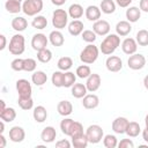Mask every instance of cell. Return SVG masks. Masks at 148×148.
Here are the masks:
<instances>
[{"label":"cell","mask_w":148,"mask_h":148,"mask_svg":"<svg viewBox=\"0 0 148 148\" xmlns=\"http://www.w3.org/2000/svg\"><path fill=\"white\" fill-rule=\"evenodd\" d=\"M119 45H120V36H118L117 34H110L106 35V37L102 40L99 45V51L105 56H110L118 49Z\"/></svg>","instance_id":"obj_1"},{"label":"cell","mask_w":148,"mask_h":148,"mask_svg":"<svg viewBox=\"0 0 148 148\" xmlns=\"http://www.w3.org/2000/svg\"><path fill=\"white\" fill-rule=\"evenodd\" d=\"M99 56V49L94 45V43L91 44H88L80 53V60L83 62V64H87V65H91L94 64L97 58Z\"/></svg>","instance_id":"obj_2"},{"label":"cell","mask_w":148,"mask_h":148,"mask_svg":"<svg viewBox=\"0 0 148 148\" xmlns=\"http://www.w3.org/2000/svg\"><path fill=\"white\" fill-rule=\"evenodd\" d=\"M8 50L13 56H21L25 50V38L21 34H15L8 44Z\"/></svg>","instance_id":"obj_3"},{"label":"cell","mask_w":148,"mask_h":148,"mask_svg":"<svg viewBox=\"0 0 148 148\" xmlns=\"http://www.w3.org/2000/svg\"><path fill=\"white\" fill-rule=\"evenodd\" d=\"M43 0H24L22 3V12L28 16H36L43 10Z\"/></svg>","instance_id":"obj_4"},{"label":"cell","mask_w":148,"mask_h":148,"mask_svg":"<svg viewBox=\"0 0 148 148\" xmlns=\"http://www.w3.org/2000/svg\"><path fill=\"white\" fill-rule=\"evenodd\" d=\"M68 12H66L65 9H56L52 13V25L57 29V30H61L64 28H66V25L68 24Z\"/></svg>","instance_id":"obj_5"},{"label":"cell","mask_w":148,"mask_h":148,"mask_svg":"<svg viewBox=\"0 0 148 148\" xmlns=\"http://www.w3.org/2000/svg\"><path fill=\"white\" fill-rule=\"evenodd\" d=\"M86 135L88 138L89 143H98L104 138V132H103V128L99 125L94 124V125H90V126L87 127Z\"/></svg>","instance_id":"obj_6"},{"label":"cell","mask_w":148,"mask_h":148,"mask_svg":"<svg viewBox=\"0 0 148 148\" xmlns=\"http://www.w3.org/2000/svg\"><path fill=\"white\" fill-rule=\"evenodd\" d=\"M145 65H146V58L141 53H134V54L130 56V58L127 60L128 68H131L133 71L142 69L145 67Z\"/></svg>","instance_id":"obj_7"},{"label":"cell","mask_w":148,"mask_h":148,"mask_svg":"<svg viewBox=\"0 0 148 148\" xmlns=\"http://www.w3.org/2000/svg\"><path fill=\"white\" fill-rule=\"evenodd\" d=\"M16 91L18 94V97H31V83L25 79H18L16 81Z\"/></svg>","instance_id":"obj_8"},{"label":"cell","mask_w":148,"mask_h":148,"mask_svg":"<svg viewBox=\"0 0 148 148\" xmlns=\"http://www.w3.org/2000/svg\"><path fill=\"white\" fill-rule=\"evenodd\" d=\"M49 43V37L42 32H37L31 38V46L35 51H40L43 49H46Z\"/></svg>","instance_id":"obj_9"},{"label":"cell","mask_w":148,"mask_h":148,"mask_svg":"<svg viewBox=\"0 0 148 148\" xmlns=\"http://www.w3.org/2000/svg\"><path fill=\"white\" fill-rule=\"evenodd\" d=\"M105 67L109 72L117 73L123 68V60L117 56H110L105 60Z\"/></svg>","instance_id":"obj_10"},{"label":"cell","mask_w":148,"mask_h":148,"mask_svg":"<svg viewBox=\"0 0 148 148\" xmlns=\"http://www.w3.org/2000/svg\"><path fill=\"white\" fill-rule=\"evenodd\" d=\"M101 83H102V79H101L99 74L92 73L87 77V81H86L84 84H86V87H87L89 92H95V91H97L99 89Z\"/></svg>","instance_id":"obj_11"},{"label":"cell","mask_w":148,"mask_h":148,"mask_svg":"<svg viewBox=\"0 0 148 148\" xmlns=\"http://www.w3.org/2000/svg\"><path fill=\"white\" fill-rule=\"evenodd\" d=\"M110 29H111V25L105 20H101L99 18L98 21L94 22V24H92V30L95 31V34L97 36H106V35H109Z\"/></svg>","instance_id":"obj_12"},{"label":"cell","mask_w":148,"mask_h":148,"mask_svg":"<svg viewBox=\"0 0 148 148\" xmlns=\"http://www.w3.org/2000/svg\"><path fill=\"white\" fill-rule=\"evenodd\" d=\"M130 120L125 117H117L113 121H112V131L116 133V134H124L126 132V128H127V125H128Z\"/></svg>","instance_id":"obj_13"},{"label":"cell","mask_w":148,"mask_h":148,"mask_svg":"<svg viewBox=\"0 0 148 148\" xmlns=\"http://www.w3.org/2000/svg\"><path fill=\"white\" fill-rule=\"evenodd\" d=\"M121 50L127 56H132L134 53H136V50H138V43L134 38H131V37H127L123 40L121 43Z\"/></svg>","instance_id":"obj_14"},{"label":"cell","mask_w":148,"mask_h":148,"mask_svg":"<svg viewBox=\"0 0 148 148\" xmlns=\"http://www.w3.org/2000/svg\"><path fill=\"white\" fill-rule=\"evenodd\" d=\"M25 139V131L21 126H13L9 130V140L12 142L18 143Z\"/></svg>","instance_id":"obj_15"},{"label":"cell","mask_w":148,"mask_h":148,"mask_svg":"<svg viewBox=\"0 0 148 148\" xmlns=\"http://www.w3.org/2000/svg\"><path fill=\"white\" fill-rule=\"evenodd\" d=\"M82 105L84 109L87 110H92L96 109L99 105V98L97 95L95 94H87L83 98H82Z\"/></svg>","instance_id":"obj_16"},{"label":"cell","mask_w":148,"mask_h":148,"mask_svg":"<svg viewBox=\"0 0 148 148\" xmlns=\"http://www.w3.org/2000/svg\"><path fill=\"white\" fill-rule=\"evenodd\" d=\"M101 14H102V10L99 7L95 6V5H90L86 8L84 10V15H86V18L88 21H91V22H96L101 18Z\"/></svg>","instance_id":"obj_17"},{"label":"cell","mask_w":148,"mask_h":148,"mask_svg":"<svg viewBox=\"0 0 148 148\" xmlns=\"http://www.w3.org/2000/svg\"><path fill=\"white\" fill-rule=\"evenodd\" d=\"M57 138V131L53 126H46L43 128L40 133V140L45 143H51Z\"/></svg>","instance_id":"obj_18"},{"label":"cell","mask_w":148,"mask_h":148,"mask_svg":"<svg viewBox=\"0 0 148 148\" xmlns=\"http://www.w3.org/2000/svg\"><path fill=\"white\" fill-rule=\"evenodd\" d=\"M126 18L128 22L131 23H135L140 20L141 17V9L139 7H135V6H131V7H127L126 9Z\"/></svg>","instance_id":"obj_19"},{"label":"cell","mask_w":148,"mask_h":148,"mask_svg":"<svg viewBox=\"0 0 148 148\" xmlns=\"http://www.w3.org/2000/svg\"><path fill=\"white\" fill-rule=\"evenodd\" d=\"M49 42L53 46L58 47V46H62L64 45L65 38H64V35L61 34V31L56 29V30H53V31L50 32V35H49Z\"/></svg>","instance_id":"obj_20"},{"label":"cell","mask_w":148,"mask_h":148,"mask_svg":"<svg viewBox=\"0 0 148 148\" xmlns=\"http://www.w3.org/2000/svg\"><path fill=\"white\" fill-rule=\"evenodd\" d=\"M83 28H84L83 22L80 21V20H73L72 22L68 23V27H67L68 32L72 36H79V35H81L83 32Z\"/></svg>","instance_id":"obj_21"},{"label":"cell","mask_w":148,"mask_h":148,"mask_svg":"<svg viewBox=\"0 0 148 148\" xmlns=\"http://www.w3.org/2000/svg\"><path fill=\"white\" fill-rule=\"evenodd\" d=\"M131 31H132V25H131V22H128L127 20H126V21H119V22L116 24V34H117L118 36L125 37V36H127Z\"/></svg>","instance_id":"obj_22"},{"label":"cell","mask_w":148,"mask_h":148,"mask_svg":"<svg viewBox=\"0 0 148 148\" xmlns=\"http://www.w3.org/2000/svg\"><path fill=\"white\" fill-rule=\"evenodd\" d=\"M32 117L35 119L36 123H44L47 118V111L46 109L43 106V105H37L36 108H34V111H32Z\"/></svg>","instance_id":"obj_23"},{"label":"cell","mask_w":148,"mask_h":148,"mask_svg":"<svg viewBox=\"0 0 148 148\" xmlns=\"http://www.w3.org/2000/svg\"><path fill=\"white\" fill-rule=\"evenodd\" d=\"M57 111L60 116L67 117L73 112V105L69 101H60L57 105Z\"/></svg>","instance_id":"obj_24"},{"label":"cell","mask_w":148,"mask_h":148,"mask_svg":"<svg viewBox=\"0 0 148 148\" xmlns=\"http://www.w3.org/2000/svg\"><path fill=\"white\" fill-rule=\"evenodd\" d=\"M71 92H72V96L75 98H83L87 95L88 89L83 83H74L71 88Z\"/></svg>","instance_id":"obj_25"},{"label":"cell","mask_w":148,"mask_h":148,"mask_svg":"<svg viewBox=\"0 0 148 148\" xmlns=\"http://www.w3.org/2000/svg\"><path fill=\"white\" fill-rule=\"evenodd\" d=\"M12 28L17 31V32H21V31H24L27 28H28V21L23 17V16H16L12 20Z\"/></svg>","instance_id":"obj_26"},{"label":"cell","mask_w":148,"mask_h":148,"mask_svg":"<svg viewBox=\"0 0 148 148\" xmlns=\"http://www.w3.org/2000/svg\"><path fill=\"white\" fill-rule=\"evenodd\" d=\"M31 81H32V83H34L35 86L40 87V86H43V84L46 83V81H47V75H46L45 72H43V71H35V72L32 73V75H31Z\"/></svg>","instance_id":"obj_27"},{"label":"cell","mask_w":148,"mask_h":148,"mask_svg":"<svg viewBox=\"0 0 148 148\" xmlns=\"http://www.w3.org/2000/svg\"><path fill=\"white\" fill-rule=\"evenodd\" d=\"M68 15L71 18L79 20L83 15V7L80 3H72L68 8Z\"/></svg>","instance_id":"obj_28"},{"label":"cell","mask_w":148,"mask_h":148,"mask_svg":"<svg viewBox=\"0 0 148 148\" xmlns=\"http://www.w3.org/2000/svg\"><path fill=\"white\" fill-rule=\"evenodd\" d=\"M5 8L9 14H18L22 12V5L16 0H7L5 3Z\"/></svg>","instance_id":"obj_29"},{"label":"cell","mask_w":148,"mask_h":148,"mask_svg":"<svg viewBox=\"0 0 148 148\" xmlns=\"http://www.w3.org/2000/svg\"><path fill=\"white\" fill-rule=\"evenodd\" d=\"M71 139H72V146L74 148H86L88 146V143H89L88 138L86 135V132L83 134H80V135L71 138Z\"/></svg>","instance_id":"obj_30"},{"label":"cell","mask_w":148,"mask_h":148,"mask_svg":"<svg viewBox=\"0 0 148 148\" xmlns=\"http://www.w3.org/2000/svg\"><path fill=\"white\" fill-rule=\"evenodd\" d=\"M0 118L1 120L6 121V123H12L13 120H15L16 118V111L14 108H6L3 111L0 112Z\"/></svg>","instance_id":"obj_31"},{"label":"cell","mask_w":148,"mask_h":148,"mask_svg":"<svg viewBox=\"0 0 148 148\" xmlns=\"http://www.w3.org/2000/svg\"><path fill=\"white\" fill-rule=\"evenodd\" d=\"M141 132V127L139 125V123L136 121H130L128 125H127V128H126V134L130 136V138H136Z\"/></svg>","instance_id":"obj_32"},{"label":"cell","mask_w":148,"mask_h":148,"mask_svg":"<svg viewBox=\"0 0 148 148\" xmlns=\"http://www.w3.org/2000/svg\"><path fill=\"white\" fill-rule=\"evenodd\" d=\"M99 8L102 10V13L104 14H112L116 10V2L113 0H102Z\"/></svg>","instance_id":"obj_33"},{"label":"cell","mask_w":148,"mask_h":148,"mask_svg":"<svg viewBox=\"0 0 148 148\" xmlns=\"http://www.w3.org/2000/svg\"><path fill=\"white\" fill-rule=\"evenodd\" d=\"M57 66H58V68H59L60 71L67 72V71H69L71 67L73 66V59H72L71 57H67V56L61 57V58L58 60Z\"/></svg>","instance_id":"obj_34"},{"label":"cell","mask_w":148,"mask_h":148,"mask_svg":"<svg viewBox=\"0 0 148 148\" xmlns=\"http://www.w3.org/2000/svg\"><path fill=\"white\" fill-rule=\"evenodd\" d=\"M31 25H32V28H35L37 30H43L47 27V20L43 15H36L31 22Z\"/></svg>","instance_id":"obj_35"},{"label":"cell","mask_w":148,"mask_h":148,"mask_svg":"<svg viewBox=\"0 0 148 148\" xmlns=\"http://www.w3.org/2000/svg\"><path fill=\"white\" fill-rule=\"evenodd\" d=\"M74 121L75 120H73L71 118H66V117L60 121V130H61L62 134L68 135V136L71 135V131H72V127L74 125Z\"/></svg>","instance_id":"obj_36"},{"label":"cell","mask_w":148,"mask_h":148,"mask_svg":"<svg viewBox=\"0 0 148 148\" xmlns=\"http://www.w3.org/2000/svg\"><path fill=\"white\" fill-rule=\"evenodd\" d=\"M51 59H52V52L47 47L46 49H43L40 51H37V60L39 62L47 64V62L51 61Z\"/></svg>","instance_id":"obj_37"},{"label":"cell","mask_w":148,"mask_h":148,"mask_svg":"<svg viewBox=\"0 0 148 148\" xmlns=\"http://www.w3.org/2000/svg\"><path fill=\"white\" fill-rule=\"evenodd\" d=\"M64 73L62 71H56L52 76H51V81H52V84L57 88H61L64 87Z\"/></svg>","instance_id":"obj_38"},{"label":"cell","mask_w":148,"mask_h":148,"mask_svg":"<svg viewBox=\"0 0 148 148\" xmlns=\"http://www.w3.org/2000/svg\"><path fill=\"white\" fill-rule=\"evenodd\" d=\"M135 40L140 46H148V30L141 29L136 32Z\"/></svg>","instance_id":"obj_39"},{"label":"cell","mask_w":148,"mask_h":148,"mask_svg":"<svg viewBox=\"0 0 148 148\" xmlns=\"http://www.w3.org/2000/svg\"><path fill=\"white\" fill-rule=\"evenodd\" d=\"M17 104L22 110L28 111L34 108V99H32V97H18Z\"/></svg>","instance_id":"obj_40"},{"label":"cell","mask_w":148,"mask_h":148,"mask_svg":"<svg viewBox=\"0 0 148 148\" xmlns=\"http://www.w3.org/2000/svg\"><path fill=\"white\" fill-rule=\"evenodd\" d=\"M76 83V74H74L71 71H67L64 73V87L65 88H72V86Z\"/></svg>","instance_id":"obj_41"},{"label":"cell","mask_w":148,"mask_h":148,"mask_svg":"<svg viewBox=\"0 0 148 148\" xmlns=\"http://www.w3.org/2000/svg\"><path fill=\"white\" fill-rule=\"evenodd\" d=\"M103 145L106 148H116L118 147V139L113 134H106L103 138Z\"/></svg>","instance_id":"obj_42"},{"label":"cell","mask_w":148,"mask_h":148,"mask_svg":"<svg viewBox=\"0 0 148 148\" xmlns=\"http://www.w3.org/2000/svg\"><path fill=\"white\" fill-rule=\"evenodd\" d=\"M75 74H76V76L80 77V79H87V77L91 74V69H90V67H89L87 64H86V65H81V66H79V67L76 68Z\"/></svg>","instance_id":"obj_43"},{"label":"cell","mask_w":148,"mask_h":148,"mask_svg":"<svg viewBox=\"0 0 148 148\" xmlns=\"http://www.w3.org/2000/svg\"><path fill=\"white\" fill-rule=\"evenodd\" d=\"M81 37H82V40L83 42H86L88 44H91V43H94L96 40L97 35L95 34L94 30H89L88 29V30H83V32L81 34Z\"/></svg>","instance_id":"obj_44"},{"label":"cell","mask_w":148,"mask_h":148,"mask_svg":"<svg viewBox=\"0 0 148 148\" xmlns=\"http://www.w3.org/2000/svg\"><path fill=\"white\" fill-rule=\"evenodd\" d=\"M37 67V61L32 58H25L23 61V71L25 72H35Z\"/></svg>","instance_id":"obj_45"},{"label":"cell","mask_w":148,"mask_h":148,"mask_svg":"<svg viewBox=\"0 0 148 148\" xmlns=\"http://www.w3.org/2000/svg\"><path fill=\"white\" fill-rule=\"evenodd\" d=\"M83 126L80 121H74V125L72 127V131H71V138H74V136H77L80 134H83Z\"/></svg>","instance_id":"obj_46"},{"label":"cell","mask_w":148,"mask_h":148,"mask_svg":"<svg viewBox=\"0 0 148 148\" xmlns=\"http://www.w3.org/2000/svg\"><path fill=\"white\" fill-rule=\"evenodd\" d=\"M23 61H24V59H21V58L14 59V60L10 62L12 69L15 71V72H21V71H23Z\"/></svg>","instance_id":"obj_47"},{"label":"cell","mask_w":148,"mask_h":148,"mask_svg":"<svg viewBox=\"0 0 148 148\" xmlns=\"http://www.w3.org/2000/svg\"><path fill=\"white\" fill-rule=\"evenodd\" d=\"M119 148H134V142L131 139H123L118 142Z\"/></svg>","instance_id":"obj_48"},{"label":"cell","mask_w":148,"mask_h":148,"mask_svg":"<svg viewBox=\"0 0 148 148\" xmlns=\"http://www.w3.org/2000/svg\"><path fill=\"white\" fill-rule=\"evenodd\" d=\"M71 146H72V143L67 139H62V140H59L58 142H56L57 148H71Z\"/></svg>","instance_id":"obj_49"},{"label":"cell","mask_w":148,"mask_h":148,"mask_svg":"<svg viewBox=\"0 0 148 148\" xmlns=\"http://www.w3.org/2000/svg\"><path fill=\"white\" fill-rule=\"evenodd\" d=\"M133 0H116V3L121 8H127L132 3Z\"/></svg>","instance_id":"obj_50"},{"label":"cell","mask_w":148,"mask_h":148,"mask_svg":"<svg viewBox=\"0 0 148 148\" xmlns=\"http://www.w3.org/2000/svg\"><path fill=\"white\" fill-rule=\"evenodd\" d=\"M139 8L141 9V12L148 13V0H140Z\"/></svg>","instance_id":"obj_51"},{"label":"cell","mask_w":148,"mask_h":148,"mask_svg":"<svg viewBox=\"0 0 148 148\" xmlns=\"http://www.w3.org/2000/svg\"><path fill=\"white\" fill-rule=\"evenodd\" d=\"M0 40H1V44H0V50H5L6 46H7V39H6V36L5 35H0Z\"/></svg>","instance_id":"obj_52"},{"label":"cell","mask_w":148,"mask_h":148,"mask_svg":"<svg viewBox=\"0 0 148 148\" xmlns=\"http://www.w3.org/2000/svg\"><path fill=\"white\" fill-rule=\"evenodd\" d=\"M6 138L3 136V133H0V148H5L6 147Z\"/></svg>","instance_id":"obj_53"},{"label":"cell","mask_w":148,"mask_h":148,"mask_svg":"<svg viewBox=\"0 0 148 148\" xmlns=\"http://www.w3.org/2000/svg\"><path fill=\"white\" fill-rule=\"evenodd\" d=\"M51 2H52L54 6L60 7V6H62V5L66 2V0H51Z\"/></svg>","instance_id":"obj_54"},{"label":"cell","mask_w":148,"mask_h":148,"mask_svg":"<svg viewBox=\"0 0 148 148\" xmlns=\"http://www.w3.org/2000/svg\"><path fill=\"white\" fill-rule=\"evenodd\" d=\"M142 139L148 143V131H147L146 128L142 131Z\"/></svg>","instance_id":"obj_55"},{"label":"cell","mask_w":148,"mask_h":148,"mask_svg":"<svg viewBox=\"0 0 148 148\" xmlns=\"http://www.w3.org/2000/svg\"><path fill=\"white\" fill-rule=\"evenodd\" d=\"M143 86H145V88L148 90V74L143 77Z\"/></svg>","instance_id":"obj_56"},{"label":"cell","mask_w":148,"mask_h":148,"mask_svg":"<svg viewBox=\"0 0 148 148\" xmlns=\"http://www.w3.org/2000/svg\"><path fill=\"white\" fill-rule=\"evenodd\" d=\"M5 123L6 121H3V120H1V123H0V133H3L5 132Z\"/></svg>","instance_id":"obj_57"},{"label":"cell","mask_w":148,"mask_h":148,"mask_svg":"<svg viewBox=\"0 0 148 148\" xmlns=\"http://www.w3.org/2000/svg\"><path fill=\"white\" fill-rule=\"evenodd\" d=\"M0 104H1V109H0V112H1V111H3V110L7 108V106H6L5 101H3V99H1V101H0Z\"/></svg>","instance_id":"obj_58"},{"label":"cell","mask_w":148,"mask_h":148,"mask_svg":"<svg viewBox=\"0 0 148 148\" xmlns=\"http://www.w3.org/2000/svg\"><path fill=\"white\" fill-rule=\"evenodd\" d=\"M145 128L148 131V113H147L146 117H145Z\"/></svg>","instance_id":"obj_59"},{"label":"cell","mask_w":148,"mask_h":148,"mask_svg":"<svg viewBox=\"0 0 148 148\" xmlns=\"http://www.w3.org/2000/svg\"><path fill=\"white\" fill-rule=\"evenodd\" d=\"M16 1H20V2H22V1H23V0H16Z\"/></svg>","instance_id":"obj_60"}]
</instances>
